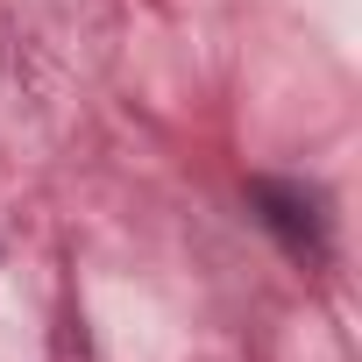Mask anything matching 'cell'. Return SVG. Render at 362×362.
Instances as JSON below:
<instances>
[{"instance_id":"cell-1","label":"cell","mask_w":362,"mask_h":362,"mask_svg":"<svg viewBox=\"0 0 362 362\" xmlns=\"http://www.w3.org/2000/svg\"><path fill=\"white\" fill-rule=\"evenodd\" d=\"M249 199L263 206V221H270V235L291 249V256H327V206H320V192H305V185H284V177H256L249 185Z\"/></svg>"}]
</instances>
